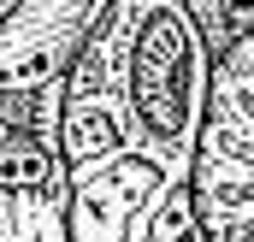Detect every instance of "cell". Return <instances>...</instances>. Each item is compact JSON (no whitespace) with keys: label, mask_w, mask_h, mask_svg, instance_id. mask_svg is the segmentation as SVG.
I'll return each mask as SVG.
<instances>
[{"label":"cell","mask_w":254,"mask_h":242,"mask_svg":"<svg viewBox=\"0 0 254 242\" xmlns=\"http://www.w3.org/2000/svg\"><path fill=\"white\" fill-rule=\"evenodd\" d=\"M12 6H18V0H0V18H6V12H12Z\"/></svg>","instance_id":"obj_5"},{"label":"cell","mask_w":254,"mask_h":242,"mask_svg":"<svg viewBox=\"0 0 254 242\" xmlns=\"http://www.w3.org/2000/svg\"><path fill=\"white\" fill-rule=\"evenodd\" d=\"M219 54L190 0H113L65 89V160L71 172L136 160L172 195L195 189Z\"/></svg>","instance_id":"obj_1"},{"label":"cell","mask_w":254,"mask_h":242,"mask_svg":"<svg viewBox=\"0 0 254 242\" xmlns=\"http://www.w3.org/2000/svg\"><path fill=\"white\" fill-rule=\"evenodd\" d=\"M195 207L213 242H249L254 225V36L219 54L207 130L195 154Z\"/></svg>","instance_id":"obj_3"},{"label":"cell","mask_w":254,"mask_h":242,"mask_svg":"<svg viewBox=\"0 0 254 242\" xmlns=\"http://www.w3.org/2000/svg\"><path fill=\"white\" fill-rule=\"evenodd\" d=\"M95 18V0H18L0 18V160L65 148V89Z\"/></svg>","instance_id":"obj_2"},{"label":"cell","mask_w":254,"mask_h":242,"mask_svg":"<svg viewBox=\"0 0 254 242\" xmlns=\"http://www.w3.org/2000/svg\"><path fill=\"white\" fill-rule=\"evenodd\" d=\"M190 6L213 42V54H231L243 36H254V0H190Z\"/></svg>","instance_id":"obj_4"},{"label":"cell","mask_w":254,"mask_h":242,"mask_svg":"<svg viewBox=\"0 0 254 242\" xmlns=\"http://www.w3.org/2000/svg\"><path fill=\"white\" fill-rule=\"evenodd\" d=\"M95 6H101V12H107V6H113V0H95Z\"/></svg>","instance_id":"obj_6"}]
</instances>
